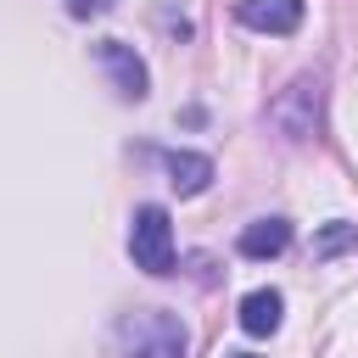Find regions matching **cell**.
<instances>
[{
    "instance_id": "9c48e42d",
    "label": "cell",
    "mask_w": 358,
    "mask_h": 358,
    "mask_svg": "<svg viewBox=\"0 0 358 358\" xmlns=\"http://www.w3.org/2000/svg\"><path fill=\"white\" fill-rule=\"evenodd\" d=\"M347 241H352V224H330V229L319 235V246H313V252H319V257H330V252H341Z\"/></svg>"
},
{
    "instance_id": "3957f363",
    "label": "cell",
    "mask_w": 358,
    "mask_h": 358,
    "mask_svg": "<svg viewBox=\"0 0 358 358\" xmlns=\"http://www.w3.org/2000/svg\"><path fill=\"white\" fill-rule=\"evenodd\" d=\"M129 257H134V268H145V274H157V280L173 274V224H168V207H157V201L134 207Z\"/></svg>"
},
{
    "instance_id": "6da1fadb",
    "label": "cell",
    "mask_w": 358,
    "mask_h": 358,
    "mask_svg": "<svg viewBox=\"0 0 358 358\" xmlns=\"http://www.w3.org/2000/svg\"><path fill=\"white\" fill-rule=\"evenodd\" d=\"M190 336L168 308H134L112 324V352L117 358H185Z\"/></svg>"
},
{
    "instance_id": "5b68a950",
    "label": "cell",
    "mask_w": 358,
    "mask_h": 358,
    "mask_svg": "<svg viewBox=\"0 0 358 358\" xmlns=\"http://www.w3.org/2000/svg\"><path fill=\"white\" fill-rule=\"evenodd\" d=\"M235 22L252 34H296L302 0H235Z\"/></svg>"
},
{
    "instance_id": "8992f818",
    "label": "cell",
    "mask_w": 358,
    "mask_h": 358,
    "mask_svg": "<svg viewBox=\"0 0 358 358\" xmlns=\"http://www.w3.org/2000/svg\"><path fill=\"white\" fill-rule=\"evenodd\" d=\"M241 257H252V263H263V257H280L285 246H291V224L285 218H252L246 229H241Z\"/></svg>"
},
{
    "instance_id": "52a82bcc",
    "label": "cell",
    "mask_w": 358,
    "mask_h": 358,
    "mask_svg": "<svg viewBox=\"0 0 358 358\" xmlns=\"http://www.w3.org/2000/svg\"><path fill=\"white\" fill-rule=\"evenodd\" d=\"M162 168H168V185L179 196H201L213 185V157H201V151H168Z\"/></svg>"
},
{
    "instance_id": "30bf717a",
    "label": "cell",
    "mask_w": 358,
    "mask_h": 358,
    "mask_svg": "<svg viewBox=\"0 0 358 358\" xmlns=\"http://www.w3.org/2000/svg\"><path fill=\"white\" fill-rule=\"evenodd\" d=\"M67 11H73V17H101L106 0H67Z\"/></svg>"
},
{
    "instance_id": "8fae6325",
    "label": "cell",
    "mask_w": 358,
    "mask_h": 358,
    "mask_svg": "<svg viewBox=\"0 0 358 358\" xmlns=\"http://www.w3.org/2000/svg\"><path fill=\"white\" fill-rule=\"evenodd\" d=\"M235 358H257V352H235Z\"/></svg>"
},
{
    "instance_id": "7a4b0ae2",
    "label": "cell",
    "mask_w": 358,
    "mask_h": 358,
    "mask_svg": "<svg viewBox=\"0 0 358 358\" xmlns=\"http://www.w3.org/2000/svg\"><path fill=\"white\" fill-rule=\"evenodd\" d=\"M319 112H324V78L319 73H296L274 106H268V123L285 134V140H313L319 134Z\"/></svg>"
},
{
    "instance_id": "ba28073f",
    "label": "cell",
    "mask_w": 358,
    "mask_h": 358,
    "mask_svg": "<svg viewBox=\"0 0 358 358\" xmlns=\"http://www.w3.org/2000/svg\"><path fill=\"white\" fill-rule=\"evenodd\" d=\"M280 319H285V296L280 291H246L241 296V330L246 336H274L280 330Z\"/></svg>"
},
{
    "instance_id": "277c9868",
    "label": "cell",
    "mask_w": 358,
    "mask_h": 358,
    "mask_svg": "<svg viewBox=\"0 0 358 358\" xmlns=\"http://www.w3.org/2000/svg\"><path fill=\"white\" fill-rule=\"evenodd\" d=\"M95 62H101V73L112 78V90H117L123 101H145V95H151V73H145V62L134 56V45L101 39V45H95Z\"/></svg>"
}]
</instances>
